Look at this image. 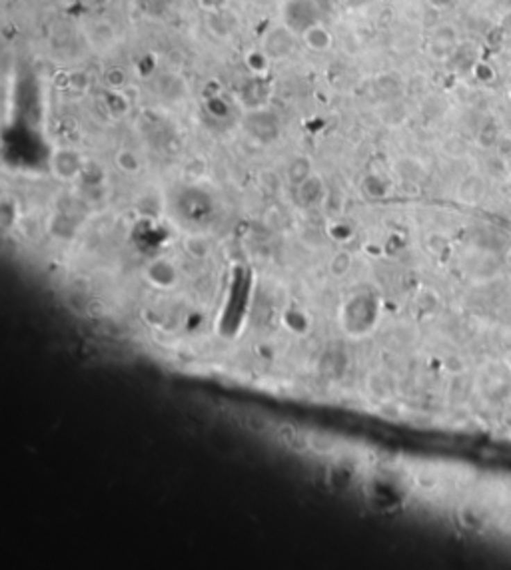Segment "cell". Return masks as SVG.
<instances>
[{
	"label": "cell",
	"mask_w": 511,
	"mask_h": 570,
	"mask_svg": "<svg viewBox=\"0 0 511 570\" xmlns=\"http://www.w3.org/2000/svg\"><path fill=\"white\" fill-rule=\"evenodd\" d=\"M244 423H246V427L250 429L252 433H266V431L270 429V421H268L266 417H262L260 413H250V415H246Z\"/></svg>",
	"instance_id": "ffe728a7"
},
{
	"label": "cell",
	"mask_w": 511,
	"mask_h": 570,
	"mask_svg": "<svg viewBox=\"0 0 511 570\" xmlns=\"http://www.w3.org/2000/svg\"><path fill=\"white\" fill-rule=\"evenodd\" d=\"M228 2L230 0H198V6L204 12H220V10L228 8Z\"/></svg>",
	"instance_id": "44dd1931"
},
{
	"label": "cell",
	"mask_w": 511,
	"mask_h": 570,
	"mask_svg": "<svg viewBox=\"0 0 511 570\" xmlns=\"http://www.w3.org/2000/svg\"><path fill=\"white\" fill-rule=\"evenodd\" d=\"M455 48H458V32L449 24H442L431 34L428 54L437 62H446L453 56Z\"/></svg>",
	"instance_id": "277c9868"
},
{
	"label": "cell",
	"mask_w": 511,
	"mask_h": 570,
	"mask_svg": "<svg viewBox=\"0 0 511 570\" xmlns=\"http://www.w3.org/2000/svg\"><path fill=\"white\" fill-rule=\"evenodd\" d=\"M342 2L348 10H362L364 6L369 4V0H342Z\"/></svg>",
	"instance_id": "d4e9b609"
},
{
	"label": "cell",
	"mask_w": 511,
	"mask_h": 570,
	"mask_svg": "<svg viewBox=\"0 0 511 570\" xmlns=\"http://www.w3.org/2000/svg\"><path fill=\"white\" fill-rule=\"evenodd\" d=\"M50 166H52V174L56 175L58 180H62V182H72L84 172L82 156L72 148H58L52 154Z\"/></svg>",
	"instance_id": "3957f363"
},
{
	"label": "cell",
	"mask_w": 511,
	"mask_h": 570,
	"mask_svg": "<svg viewBox=\"0 0 511 570\" xmlns=\"http://www.w3.org/2000/svg\"><path fill=\"white\" fill-rule=\"evenodd\" d=\"M146 277L150 284H154L160 289H170L178 279V270L170 259H154L146 268Z\"/></svg>",
	"instance_id": "8992f818"
},
{
	"label": "cell",
	"mask_w": 511,
	"mask_h": 570,
	"mask_svg": "<svg viewBox=\"0 0 511 570\" xmlns=\"http://www.w3.org/2000/svg\"><path fill=\"white\" fill-rule=\"evenodd\" d=\"M428 4H430L433 10L442 12V10H447L453 4V0H428Z\"/></svg>",
	"instance_id": "cb8c5ba5"
},
{
	"label": "cell",
	"mask_w": 511,
	"mask_h": 570,
	"mask_svg": "<svg viewBox=\"0 0 511 570\" xmlns=\"http://www.w3.org/2000/svg\"><path fill=\"white\" fill-rule=\"evenodd\" d=\"M104 82L108 84V88H110V90H122L128 82V76H126V72H124V68H120V66H114V68H110V70L106 72V76H104Z\"/></svg>",
	"instance_id": "ac0fdd59"
},
{
	"label": "cell",
	"mask_w": 511,
	"mask_h": 570,
	"mask_svg": "<svg viewBox=\"0 0 511 570\" xmlns=\"http://www.w3.org/2000/svg\"><path fill=\"white\" fill-rule=\"evenodd\" d=\"M104 104H106V108L114 118H122L130 108V102H128V98L122 90H110L108 94L104 96Z\"/></svg>",
	"instance_id": "4fadbf2b"
},
{
	"label": "cell",
	"mask_w": 511,
	"mask_h": 570,
	"mask_svg": "<svg viewBox=\"0 0 511 570\" xmlns=\"http://www.w3.org/2000/svg\"><path fill=\"white\" fill-rule=\"evenodd\" d=\"M471 74L481 84H494L495 80H497L495 68L489 62H485V60H476L474 66H471Z\"/></svg>",
	"instance_id": "5bb4252c"
},
{
	"label": "cell",
	"mask_w": 511,
	"mask_h": 570,
	"mask_svg": "<svg viewBox=\"0 0 511 570\" xmlns=\"http://www.w3.org/2000/svg\"><path fill=\"white\" fill-rule=\"evenodd\" d=\"M282 20L287 28L302 34L319 20V6L316 0H286L282 6Z\"/></svg>",
	"instance_id": "6da1fadb"
},
{
	"label": "cell",
	"mask_w": 511,
	"mask_h": 570,
	"mask_svg": "<svg viewBox=\"0 0 511 570\" xmlns=\"http://www.w3.org/2000/svg\"><path fill=\"white\" fill-rule=\"evenodd\" d=\"M116 166L126 175H136L142 170V159L138 158L132 150H120L116 154Z\"/></svg>",
	"instance_id": "7c38bea8"
},
{
	"label": "cell",
	"mask_w": 511,
	"mask_h": 570,
	"mask_svg": "<svg viewBox=\"0 0 511 570\" xmlns=\"http://www.w3.org/2000/svg\"><path fill=\"white\" fill-rule=\"evenodd\" d=\"M206 110L212 114V116H216V118H222V116H226L228 112H230V104L224 100L222 96H208V102H206Z\"/></svg>",
	"instance_id": "d6986e66"
},
{
	"label": "cell",
	"mask_w": 511,
	"mask_h": 570,
	"mask_svg": "<svg viewBox=\"0 0 511 570\" xmlns=\"http://www.w3.org/2000/svg\"><path fill=\"white\" fill-rule=\"evenodd\" d=\"M497 31L501 32L503 36H511V10L503 12L499 18V24H497Z\"/></svg>",
	"instance_id": "603a6c76"
},
{
	"label": "cell",
	"mask_w": 511,
	"mask_h": 570,
	"mask_svg": "<svg viewBox=\"0 0 511 570\" xmlns=\"http://www.w3.org/2000/svg\"><path fill=\"white\" fill-rule=\"evenodd\" d=\"M86 4H92V6H98V4H104V2H108V0H84Z\"/></svg>",
	"instance_id": "484cf974"
},
{
	"label": "cell",
	"mask_w": 511,
	"mask_h": 570,
	"mask_svg": "<svg viewBox=\"0 0 511 570\" xmlns=\"http://www.w3.org/2000/svg\"><path fill=\"white\" fill-rule=\"evenodd\" d=\"M510 96H511V92H510Z\"/></svg>",
	"instance_id": "4316f807"
},
{
	"label": "cell",
	"mask_w": 511,
	"mask_h": 570,
	"mask_svg": "<svg viewBox=\"0 0 511 570\" xmlns=\"http://www.w3.org/2000/svg\"><path fill=\"white\" fill-rule=\"evenodd\" d=\"M362 188H364V191H366V196H369V198H383L385 193H387V186H385V182H383L382 178H378L376 174H369L364 178V184H362Z\"/></svg>",
	"instance_id": "2e32d148"
},
{
	"label": "cell",
	"mask_w": 511,
	"mask_h": 570,
	"mask_svg": "<svg viewBox=\"0 0 511 570\" xmlns=\"http://www.w3.org/2000/svg\"><path fill=\"white\" fill-rule=\"evenodd\" d=\"M88 84H90V80H88V74H86V72H74V74H70V88H74V90H86Z\"/></svg>",
	"instance_id": "7402d4cb"
},
{
	"label": "cell",
	"mask_w": 511,
	"mask_h": 570,
	"mask_svg": "<svg viewBox=\"0 0 511 570\" xmlns=\"http://www.w3.org/2000/svg\"><path fill=\"white\" fill-rule=\"evenodd\" d=\"M302 40H303V46L308 48V50H312V52H328L330 48H332V44H334V36H332V32L328 31L321 22H316L314 26H310L308 31H303L302 34Z\"/></svg>",
	"instance_id": "52a82bcc"
},
{
	"label": "cell",
	"mask_w": 511,
	"mask_h": 570,
	"mask_svg": "<svg viewBox=\"0 0 511 570\" xmlns=\"http://www.w3.org/2000/svg\"><path fill=\"white\" fill-rule=\"evenodd\" d=\"M246 126L250 130V134L254 138H260L262 142H270L280 132L278 120L266 108H258V110L250 112L248 118H246Z\"/></svg>",
	"instance_id": "5b68a950"
},
{
	"label": "cell",
	"mask_w": 511,
	"mask_h": 570,
	"mask_svg": "<svg viewBox=\"0 0 511 570\" xmlns=\"http://www.w3.org/2000/svg\"><path fill=\"white\" fill-rule=\"evenodd\" d=\"M298 196H300V202L303 206H316L324 200V182L318 175H310L303 184H300L298 188Z\"/></svg>",
	"instance_id": "ba28073f"
},
{
	"label": "cell",
	"mask_w": 511,
	"mask_h": 570,
	"mask_svg": "<svg viewBox=\"0 0 511 570\" xmlns=\"http://www.w3.org/2000/svg\"><path fill=\"white\" fill-rule=\"evenodd\" d=\"M228 12L220 10V12H206V26L216 38H228L232 32V24H228L226 20Z\"/></svg>",
	"instance_id": "8fae6325"
},
{
	"label": "cell",
	"mask_w": 511,
	"mask_h": 570,
	"mask_svg": "<svg viewBox=\"0 0 511 570\" xmlns=\"http://www.w3.org/2000/svg\"><path fill=\"white\" fill-rule=\"evenodd\" d=\"M296 32H292L286 24L282 26H274L270 31L264 34L262 38V50L270 56L271 62H278V60H284L292 54V50L296 46V38H294Z\"/></svg>",
	"instance_id": "7a4b0ae2"
},
{
	"label": "cell",
	"mask_w": 511,
	"mask_h": 570,
	"mask_svg": "<svg viewBox=\"0 0 511 570\" xmlns=\"http://www.w3.org/2000/svg\"><path fill=\"white\" fill-rule=\"evenodd\" d=\"M351 268V255L348 252H337V254L330 259V271L335 277H344Z\"/></svg>",
	"instance_id": "e0dca14e"
},
{
	"label": "cell",
	"mask_w": 511,
	"mask_h": 570,
	"mask_svg": "<svg viewBox=\"0 0 511 570\" xmlns=\"http://www.w3.org/2000/svg\"><path fill=\"white\" fill-rule=\"evenodd\" d=\"M244 62H246V68L254 74L255 78H266L270 74L271 60L262 48L260 50H255V48L254 50H248Z\"/></svg>",
	"instance_id": "30bf717a"
},
{
	"label": "cell",
	"mask_w": 511,
	"mask_h": 570,
	"mask_svg": "<svg viewBox=\"0 0 511 570\" xmlns=\"http://www.w3.org/2000/svg\"><path fill=\"white\" fill-rule=\"evenodd\" d=\"M310 175H314V168H312V159L310 158L296 156V158L287 164L286 178L294 188H298L300 184H303Z\"/></svg>",
	"instance_id": "9c48e42d"
},
{
	"label": "cell",
	"mask_w": 511,
	"mask_h": 570,
	"mask_svg": "<svg viewBox=\"0 0 511 570\" xmlns=\"http://www.w3.org/2000/svg\"><path fill=\"white\" fill-rule=\"evenodd\" d=\"M184 248H186L188 254L198 257V259H202V257H206L210 254V243H208V239L204 236H188L184 241Z\"/></svg>",
	"instance_id": "9a60e30c"
}]
</instances>
